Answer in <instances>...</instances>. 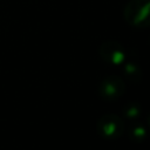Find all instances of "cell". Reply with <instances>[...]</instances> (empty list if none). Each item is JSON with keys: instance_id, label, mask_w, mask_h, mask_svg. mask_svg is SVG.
<instances>
[{"instance_id": "8992f818", "label": "cell", "mask_w": 150, "mask_h": 150, "mask_svg": "<svg viewBox=\"0 0 150 150\" xmlns=\"http://www.w3.org/2000/svg\"><path fill=\"white\" fill-rule=\"evenodd\" d=\"M123 71H124L125 77H127L129 81L134 82V83L139 82L141 79H142V70H141V68H139L137 64H135V63H127V64L124 66V68H123Z\"/></svg>"}, {"instance_id": "5b68a950", "label": "cell", "mask_w": 150, "mask_h": 150, "mask_svg": "<svg viewBox=\"0 0 150 150\" xmlns=\"http://www.w3.org/2000/svg\"><path fill=\"white\" fill-rule=\"evenodd\" d=\"M142 112V107L137 102H128L122 108V115L127 121L135 122L138 120Z\"/></svg>"}, {"instance_id": "52a82bcc", "label": "cell", "mask_w": 150, "mask_h": 150, "mask_svg": "<svg viewBox=\"0 0 150 150\" xmlns=\"http://www.w3.org/2000/svg\"><path fill=\"white\" fill-rule=\"evenodd\" d=\"M148 122H149V127H150V115H149V117H148Z\"/></svg>"}, {"instance_id": "3957f363", "label": "cell", "mask_w": 150, "mask_h": 150, "mask_svg": "<svg viewBox=\"0 0 150 150\" xmlns=\"http://www.w3.org/2000/svg\"><path fill=\"white\" fill-rule=\"evenodd\" d=\"M100 54L104 61L114 66H120L124 61V52L122 47L116 42H107L102 45Z\"/></svg>"}, {"instance_id": "7a4b0ae2", "label": "cell", "mask_w": 150, "mask_h": 150, "mask_svg": "<svg viewBox=\"0 0 150 150\" xmlns=\"http://www.w3.org/2000/svg\"><path fill=\"white\" fill-rule=\"evenodd\" d=\"M125 90L124 81L120 76L110 75L104 77L100 86H98V93L100 96L107 101H115L120 98Z\"/></svg>"}, {"instance_id": "6da1fadb", "label": "cell", "mask_w": 150, "mask_h": 150, "mask_svg": "<svg viewBox=\"0 0 150 150\" xmlns=\"http://www.w3.org/2000/svg\"><path fill=\"white\" fill-rule=\"evenodd\" d=\"M96 129L101 137L108 141H114L122 136L124 131V123L122 117L109 112L100 117L96 124Z\"/></svg>"}, {"instance_id": "277c9868", "label": "cell", "mask_w": 150, "mask_h": 150, "mask_svg": "<svg viewBox=\"0 0 150 150\" xmlns=\"http://www.w3.org/2000/svg\"><path fill=\"white\" fill-rule=\"evenodd\" d=\"M148 136V131L145 129V127L142 123L138 122H132V124L130 125L129 130H128V137L130 141H132L134 143H142L145 141Z\"/></svg>"}]
</instances>
